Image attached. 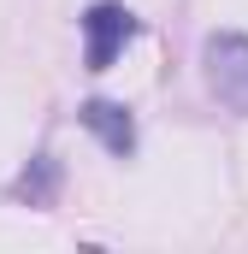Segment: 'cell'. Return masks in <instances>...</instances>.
Listing matches in <instances>:
<instances>
[{"label": "cell", "instance_id": "cell-1", "mask_svg": "<svg viewBox=\"0 0 248 254\" xmlns=\"http://www.w3.org/2000/svg\"><path fill=\"white\" fill-rule=\"evenodd\" d=\"M207 89L231 107V113H248V36L243 30H219L207 36Z\"/></svg>", "mask_w": 248, "mask_h": 254}, {"label": "cell", "instance_id": "cell-2", "mask_svg": "<svg viewBox=\"0 0 248 254\" xmlns=\"http://www.w3.org/2000/svg\"><path fill=\"white\" fill-rule=\"evenodd\" d=\"M136 36V12L119 6V0H95L89 12H83V65L89 71H107V65L119 60V48Z\"/></svg>", "mask_w": 248, "mask_h": 254}, {"label": "cell", "instance_id": "cell-3", "mask_svg": "<svg viewBox=\"0 0 248 254\" xmlns=\"http://www.w3.org/2000/svg\"><path fill=\"white\" fill-rule=\"evenodd\" d=\"M77 119H83V130H95L101 136V148L107 154H119V160H130L136 154V119H130V107H119V101H83L77 107Z\"/></svg>", "mask_w": 248, "mask_h": 254}, {"label": "cell", "instance_id": "cell-4", "mask_svg": "<svg viewBox=\"0 0 248 254\" xmlns=\"http://www.w3.org/2000/svg\"><path fill=\"white\" fill-rule=\"evenodd\" d=\"M12 195L30 201V207H54V195H60V160H54V154H36V160L18 172Z\"/></svg>", "mask_w": 248, "mask_h": 254}]
</instances>
